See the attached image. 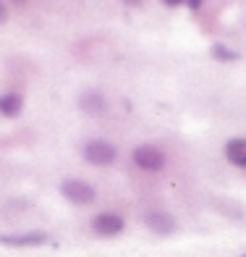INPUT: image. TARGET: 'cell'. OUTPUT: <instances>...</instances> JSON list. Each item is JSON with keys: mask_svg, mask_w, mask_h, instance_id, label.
Listing matches in <instances>:
<instances>
[{"mask_svg": "<svg viewBox=\"0 0 246 257\" xmlns=\"http://www.w3.org/2000/svg\"><path fill=\"white\" fill-rule=\"evenodd\" d=\"M6 21H8V6L0 0V24H6Z\"/></svg>", "mask_w": 246, "mask_h": 257, "instance_id": "11", "label": "cell"}, {"mask_svg": "<svg viewBox=\"0 0 246 257\" xmlns=\"http://www.w3.org/2000/svg\"><path fill=\"white\" fill-rule=\"evenodd\" d=\"M92 228H95L97 236H118V233L126 228L123 218L115 213H97L92 218Z\"/></svg>", "mask_w": 246, "mask_h": 257, "instance_id": "4", "label": "cell"}, {"mask_svg": "<svg viewBox=\"0 0 246 257\" xmlns=\"http://www.w3.org/2000/svg\"><path fill=\"white\" fill-rule=\"evenodd\" d=\"M142 220L155 233H173L175 231V218L170 213H165V210H147L142 215Z\"/></svg>", "mask_w": 246, "mask_h": 257, "instance_id": "5", "label": "cell"}, {"mask_svg": "<svg viewBox=\"0 0 246 257\" xmlns=\"http://www.w3.org/2000/svg\"><path fill=\"white\" fill-rule=\"evenodd\" d=\"M115 158H118V150L105 139H92L84 145V160L92 166H113Z\"/></svg>", "mask_w": 246, "mask_h": 257, "instance_id": "3", "label": "cell"}, {"mask_svg": "<svg viewBox=\"0 0 246 257\" xmlns=\"http://www.w3.org/2000/svg\"><path fill=\"white\" fill-rule=\"evenodd\" d=\"M48 236L40 231L32 233H0V244H8V247H37V244H45Z\"/></svg>", "mask_w": 246, "mask_h": 257, "instance_id": "7", "label": "cell"}, {"mask_svg": "<svg viewBox=\"0 0 246 257\" xmlns=\"http://www.w3.org/2000/svg\"><path fill=\"white\" fill-rule=\"evenodd\" d=\"M21 108H24V102H21V95H16V92L0 95V115H6V118H14V115L21 113Z\"/></svg>", "mask_w": 246, "mask_h": 257, "instance_id": "9", "label": "cell"}, {"mask_svg": "<svg viewBox=\"0 0 246 257\" xmlns=\"http://www.w3.org/2000/svg\"><path fill=\"white\" fill-rule=\"evenodd\" d=\"M61 192L71 205H92L95 197H97L95 186H92L89 181H81V179H66L61 184Z\"/></svg>", "mask_w": 246, "mask_h": 257, "instance_id": "2", "label": "cell"}, {"mask_svg": "<svg viewBox=\"0 0 246 257\" xmlns=\"http://www.w3.org/2000/svg\"><path fill=\"white\" fill-rule=\"evenodd\" d=\"M79 108L87 115H95L97 118V115L108 113V97L97 89H87V92H81V97H79Z\"/></svg>", "mask_w": 246, "mask_h": 257, "instance_id": "6", "label": "cell"}, {"mask_svg": "<svg viewBox=\"0 0 246 257\" xmlns=\"http://www.w3.org/2000/svg\"><path fill=\"white\" fill-rule=\"evenodd\" d=\"M131 160H134L136 168L149 171V173L162 171V168H165V163H168L165 153H162L157 145H139L134 153H131Z\"/></svg>", "mask_w": 246, "mask_h": 257, "instance_id": "1", "label": "cell"}, {"mask_svg": "<svg viewBox=\"0 0 246 257\" xmlns=\"http://www.w3.org/2000/svg\"><path fill=\"white\" fill-rule=\"evenodd\" d=\"M241 257H246V254H241Z\"/></svg>", "mask_w": 246, "mask_h": 257, "instance_id": "12", "label": "cell"}, {"mask_svg": "<svg viewBox=\"0 0 246 257\" xmlns=\"http://www.w3.org/2000/svg\"><path fill=\"white\" fill-rule=\"evenodd\" d=\"M212 55L217 58V61H236V53L228 50L225 45H215V48H212Z\"/></svg>", "mask_w": 246, "mask_h": 257, "instance_id": "10", "label": "cell"}, {"mask_svg": "<svg viewBox=\"0 0 246 257\" xmlns=\"http://www.w3.org/2000/svg\"><path fill=\"white\" fill-rule=\"evenodd\" d=\"M225 158L233 163V166L246 168V139L243 137H236L225 145Z\"/></svg>", "mask_w": 246, "mask_h": 257, "instance_id": "8", "label": "cell"}]
</instances>
